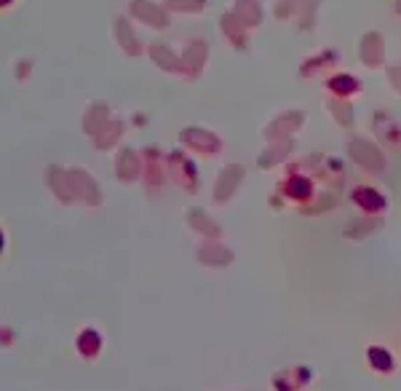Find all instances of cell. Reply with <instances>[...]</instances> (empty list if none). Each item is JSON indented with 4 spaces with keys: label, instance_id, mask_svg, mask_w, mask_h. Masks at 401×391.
I'll return each mask as SVG.
<instances>
[{
    "label": "cell",
    "instance_id": "cell-1",
    "mask_svg": "<svg viewBox=\"0 0 401 391\" xmlns=\"http://www.w3.org/2000/svg\"><path fill=\"white\" fill-rule=\"evenodd\" d=\"M372 362H375L377 367H382V370L390 367V357H388V354H382V351H372Z\"/></svg>",
    "mask_w": 401,
    "mask_h": 391
}]
</instances>
